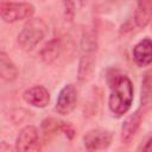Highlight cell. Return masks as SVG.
<instances>
[{"instance_id":"6da1fadb","label":"cell","mask_w":152,"mask_h":152,"mask_svg":"<svg viewBox=\"0 0 152 152\" xmlns=\"http://www.w3.org/2000/svg\"><path fill=\"white\" fill-rule=\"evenodd\" d=\"M110 94L108 99V107L113 115L120 118L126 114L133 102L134 89L133 83L128 76L124 74H116L112 76L109 81Z\"/></svg>"},{"instance_id":"7a4b0ae2","label":"cell","mask_w":152,"mask_h":152,"mask_svg":"<svg viewBox=\"0 0 152 152\" xmlns=\"http://www.w3.org/2000/svg\"><path fill=\"white\" fill-rule=\"evenodd\" d=\"M48 25L42 18H30L17 37L18 46L23 51L33 50L46 36Z\"/></svg>"},{"instance_id":"3957f363","label":"cell","mask_w":152,"mask_h":152,"mask_svg":"<svg viewBox=\"0 0 152 152\" xmlns=\"http://www.w3.org/2000/svg\"><path fill=\"white\" fill-rule=\"evenodd\" d=\"M95 51H96V42L93 34H84L82 39V55L78 62L77 69V78L81 83L88 82L95 70Z\"/></svg>"},{"instance_id":"277c9868","label":"cell","mask_w":152,"mask_h":152,"mask_svg":"<svg viewBox=\"0 0 152 152\" xmlns=\"http://www.w3.org/2000/svg\"><path fill=\"white\" fill-rule=\"evenodd\" d=\"M34 10V6L30 2H2L0 6V15L5 23L12 24L32 18Z\"/></svg>"},{"instance_id":"5b68a950","label":"cell","mask_w":152,"mask_h":152,"mask_svg":"<svg viewBox=\"0 0 152 152\" xmlns=\"http://www.w3.org/2000/svg\"><path fill=\"white\" fill-rule=\"evenodd\" d=\"M77 102H78V90L75 84L69 83L61 89L56 101L55 109L61 115H69L76 108Z\"/></svg>"},{"instance_id":"8992f818","label":"cell","mask_w":152,"mask_h":152,"mask_svg":"<svg viewBox=\"0 0 152 152\" xmlns=\"http://www.w3.org/2000/svg\"><path fill=\"white\" fill-rule=\"evenodd\" d=\"M113 140V134L108 129L103 128H93L89 129L83 135V144L84 147L89 151H97V150H106L110 146Z\"/></svg>"},{"instance_id":"52a82bcc","label":"cell","mask_w":152,"mask_h":152,"mask_svg":"<svg viewBox=\"0 0 152 152\" xmlns=\"http://www.w3.org/2000/svg\"><path fill=\"white\" fill-rule=\"evenodd\" d=\"M38 142H39V132L38 128L33 125H27L23 127L14 142V147L17 151H31V150H37L38 148Z\"/></svg>"},{"instance_id":"ba28073f","label":"cell","mask_w":152,"mask_h":152,"mask_svg":"<svg viewBox=\"0 0 152 152\" xmlns=\"http://www.w3.org/2000/svg\"><path fill=\"white\" fill-rule=\"evenodd\" d=\"M23 99L32 107L44 108L50 102V93L43 86H33L23 93Z\"/></svg>"},{"instance_id":"9c48e42d","label":"cell","mask_w":152,"mask_h":152,"mask_svg":"<svg viewBox=\"0 0 152 152\" xmlns=\"http://www.w3.org/2000/svg\"><path fill=\"white\" fill-rule=\"evenodd\" d=\"M142 119V114L137 110L132 114H129L126 120L122 124L121 127V141L122 144H129L133 138L135 137L139 127H140V122Z\"/></svg>"},{"instance_id":"30bf717a","label":"cell","mask_w":152,"mask_h":152,"mask_svg":"<svg viewBox=\"0 0 152 152\" xmlns=\"http://www.w3.org/2000/svg\"><path fill=\"white\" fill-rule=\"evenodd\" d=\"M133 59L139 66L152 63V39L144 38L133 48Z\"/></svg>"},{"instance_id":"8fae6325","label":"cell","mask_w":152,"mask_h":152,"mask_svg":"<svg viewBox=\"0 0 152 152\" xmlns=\"http://www.w3.org/2000/svg\"><path fill=\"white\" fill-rule=\"evenodd\" d=\"M152 19V0H138L134 23L138 27H146Z\"/></svg>"},{"instance_id":"7c38bea8","label":"cell","mask_w":152,"mask_h":152,"mask_svg":"<svg viewBox=\"0 0 152 152\" xmlns=\"http://www.w3.org/2000/svg\"><path fill=\"white\" fill-rule=\"evenodd\" d=\"M0 76L5 82H13L18 76V69L15 64L5 51L0 52Z\"/></svg>"},{"instance_id":"4fadbf2b","label":"cell","mask_w":152,"mask_h":152,"mask_svg":"<svg viewBox=\"0 0 152 152\" xmlns=\"http://www.w3.org/2000/svg\"><path fill=\"white\" fill-rule=\"evenodd\" d=\"M62 50H63V46H62L61 40L57 39V38L56 39H52L40 51L42 59L46 64H52L62 55Z\"/></svg>"},{"instance_id":"5bb4252c","label":"cell","mask_w":152,"mask_h":152,"mask_svg":"<svg viewBox=\"0 0 152 152\" xmlns=\"http://www.w3.org/2000/svg\"><path fill=\"white\" fill-rule=\"evenodd\" d=\"M140 104L144 108L152 107V72L146 74L141 82Z\"/></svg>"},{"instance_id":"9a60e30c","label":"cell","mask_w":152,"mask_h":152,"mask_svg":"<svg viewBox=\"0 0 152 152\" xmlns=\"http://www.w3.org/2000/svg\"><path fill=\"white\" fill-rule=\"evenodd\" d=\"M64 127V122H61L56 119H45L42 122V128L45 133H53L58 129H62Z\"/></svg>"},{"instance_id":"2e32d148","label":"cell","mask_w":152,"mask_h":152,"mask_svg":"<svg viewBox=\"0 0 152 152\" xmlns=\"http://www.w3.org/2000/svg\"><path fill=\"white\" fill-rule=\"evenodd\" d=\"M63 5L64 18L68 21H72L75 17V0H61Z\"/></svg>"},{"instance_id":"e0dca14e","label":"cell","mask_w":152,"mask_h":152,"mask_svg":"<svg viewBox=\"0 0 152 152\" xmlns=\"http://www.w3.org/2000/svg\"><path fill=\"white\" fill-rule=\"evenodd\" d=\"M142 151H145V152H152V135H151V138L146 141L145 146L142 147Z\"/></svg>"}]
</instances>
